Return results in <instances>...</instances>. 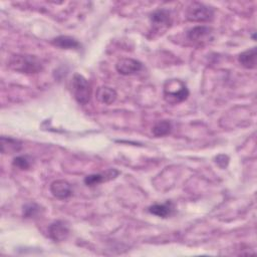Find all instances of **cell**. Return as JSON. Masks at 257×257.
Instances as JSON below:
<instances>
[{
    "mask_svg": "<svg viewBox=\"0 0 257 257\" xmlns=\"http://www.w3.org/2000/svg\"><path fill=\"white\" fill-rule=\"evenodd\" d=\"M116 92L114 89L108 86H100L96 89L95 98L104 104H111L116 99Z\"/></svg>",
    "mask_w": 257,
    "mask_h": 257,
    "instance_id": "5bb4252c",
    "label": "cell"
},
{
    "mask_svg": "<svg viewBox=\"0 0 257 257\" xmlns=\"http://www.w3.org/2000/svg\"><path fill=\"white\" fill-rule=\"evenodd\" d=\"M212 34V29L208 26H195L193 28H191L188 32H187V37L189 40L193 41V42H204L210 39Z\"/></svg>",
    "mask_w": 257,
    "mask_h": 257,
    "instance_id": "30bf717a",
    "label": "cell"
},
{
    "mask_svg": "<svg viewBox=\"0 0 257 257\" xmlns=\"http://www.w3.org/2000/svg\"><path fill=\"white\" fill-rule=\"evenodd\" d=\"M256 57H257L256 47H252L240 53L238 56V61L245 68L252 69L256 67Z\"/></svg>",
    "mask_w": 257,
    "mask_h": 257,
    "instance_id": "4fadbf2b",
    "label": "cell"
},
{
    "mask_svg": "<svg viewBox=\"0 0 257 257\" xmlns=\"http://www.w3.org/2000/svg\"><path fill=\"white\" fill-rule=\"evenodd\" d=\"M41 211V207L33 202L27 203L23 206V216L25 218H32L39 215Z\"/></svg>",
    "mask_w": 257,
    "mask_h": 257,
    "instance_id": "e0dca14e",
    "label": "cell"
},
{
    "mask_svg": "<svg viewBox=\"0 0 257 257\" xmlns=\"http://www.w3.org/2000/svg\"><path fill=\"white\" fill-rule=\"evenodd\" d=\"M72 93L75 100L80 104H86L91 95V85L81 74L75 73L72 78Z\"/></svg>",
    "mask_w": 257,
    "mask_h": 257,
    "instance_id": "3957f363",
    "label": "cell"
},
{
    "mask_svg": "<svg viewBox=\"0 0 257 257\" xmlns=\"http://www.w3.org/2000/svg\"><path fill=\"white\" fill-rule=\"evenodd\" d=\"M119 175V172L115 169H108L107 171L99 174H92L88 175L84 178V184L88 187H94L98 184H101L103 182L110 181L114 178H116Z\"/></svg>",
    "mask_w": 257,
    "mask_h": 257,
    "instance_id": "ba28073f",
    "label": "cell"
},
{
    "mask_svg": "<svg viewBox=\"0 0 257 257\" xmlns=\"http://www.w3.org/2000/svg\"><path fill=\"white\" fill-rule=\"evenodd\" d=\"M186 17L194 22H207L213 19L214 9L200 2H192L186 11Z\"/></svg>",
    "mask_w": 257,
    "mask_h": 257,
    "instance_id": "277c9868",
    "label": "cell"
},
{
    "mask_svg": "<svg viewBox=\"0 0 257 257\" xmlns=\"http://www.w3.org/2000/svg\"><path fill=\"white\" fill-rule=\"evenodd\" d=\"M8 65L11 69L26 74L38 73L43 68V64L38 57L28 54H16L11 56Z\"/></svg>",
    "mask_w": 257,
    "mask_h": 257,
    "instance_id": "6da1fadb",
    "label": "cell"
},
{
    "mask_svg": "<svg viewBox=\"0 0 257 257\" xmlns=\"http://www.w3.org/2000/svg\"><path fill=\"white\" fill-rule=\"evenodd\" d=\"M48 234L54 242H62L69 235V226L64 221H55L49 225Z\"/></svg>",
    "mask_w": 257,
    "mask_h": 257,
    "instance_id": "8992f818",
    "label": "cell"
},
{
    "mask_svg": "<svg viewBox=\"0 0 257 257\" xmlns=\"http://www.w3.org/2000/svg\"><path fill=\"white\" fill-rule=\"evenodd\" d=\"M51 43L62 49H79L80 43L73 37L67 35H60L51 40Z\"/></svg>",
    "mask_w": 257,
    "mask_h": 257,
    "instance_id": "7c38bea8",
    "label": "cell"
},
{
    "mask_svg": "<svg viewBox=\"0 0 257 257\" xmlns=\"http://www.w3.org/2000/svg\"><path fill=\"white\" fill-rule=\"evenodd\" d=\"M150 20H151L153 29L158 32L164 31L172 23L171 13L167 9H158L154 11L150 16Z\"/></svg>",
    "mask_w": 257,
    "mask_h": 257,
    "instance_id": "5b68a950",
    "label": "cell"
},
{
    "mask_svg": "<svg viewBox=\"0 0 257 257\" xmlns=\"http://www.w3.org/2000/svg\"><path fill=\"white\" fill-rule=\"evenodd\" d=\"M115 68L118 73L122 75H130L139 72L143 68V63L134 58H120L116 64Z\"/></svg>",
    "mask_w": 257,
    "mask_h": 257,
    "instance_id": "52a82bcc",
    "label": "cell"
},
{
    "mask_svg": "<svg viewBox=\"0 0 257 257\" xmlns=\"http://www.w3.org/2000/svg\"><path fill=\"white\" fill-rule=\"evenodd\" d=\"M148 211L161 218H168L172 216L175 212V206L171 201H168L164 204H154L149 207Z\"/></svg>",
    "mask_w": 257,
    "mask_h": 257,
    "instance_id": "8fae6325",
    "label": "cell"
},
{
    "mask_svg": "<svg viewBox=\"0 0 257 257\" xmlns=\"http://www.w3.org/2000/svg\"><path fill=\"white\" fill-rule=\"evenodd\" d=\"M51 194L57 199H66L71 196V185L64 180L53 181L50 185Z\"/></svg>",
    "mask_w": 257,
    "mask_h": 257,
    "instance_id": "9c48e42d",
    "label": "cell"
},
{
    "mask_svg": "<svg viewBox=\"0 0 257 257\" xmlns=\"http://www.w3.org/2000/svg\"><path fill=\"white\" fill-rule=\"evenodd\" d=\"M172 124L169 120H160L153 126V134L156 137H164L171 133Z\"/></svg>",
    "mask_w": 257,
    "mask_h": 257,
    "instance_id": "2e32d148",
    "label": "cell"
},
{
    "mask_svg": "<svg viewBox=\"0 0 257 257\" xmlns=\"http://www.w3.org/2000/svg\"><path fill=\"white\" fill-rule=\"evenodd\" d=\"M12 165L20 170H28L30 168V160L27 156H18L13 159Z\"/></svg>",
    "mask_w": 257,
    "mask_h": 257,
    "instance_id": "ac0fdd59",
    "label": "cell"
},
{
    "mask_svg": "<svg viewBox=\"0 0 257 257\" xmlns=\"http://www.w3.org/2000/svg\"><path fill=\"white\" fill-rule=\"evenodd\" d=\"M189 89L180 79H168L164 83V98L168 103L177 104L187 99Z\"/></svg>",
    "mask_w": 257,
    "mask_h": 257,
    "instance_id": "7a4b0ae2",
    "label": "cell"
},
{
    "mask_svg": "<svg viewBox=\"0 0 257 257\" xmlns=\"http://www.w3.org/2000/svg\"><path fill=\"white\" fill-rule=\"evenodd\" d=\"M22 143L9 137H1V152L3 154H14L21 150Z\"/></svg>",
    "mask_w": 257,
    "mask_h": 257,
    "instance_id": "9a60e30c",
    "label": "cell"
},
{
    "mask_svg": "<svg viewBox=\"0 0 257 257\" xmlns=\"http://www.w3.org/2000/svg\"><path fill=\"white\" fill-rule=\"evenodd\" d=\"M216 163H217V165H218L220 168L225 169V168L228 166L229 158H228V156H226V155H219V156H217V158H216Z\"/></svg>",
    "mask_w": 257,
    "mask_h": 257,
    "instance_id": "d6986e66",
    "label": "cell"
}]
</instances>
